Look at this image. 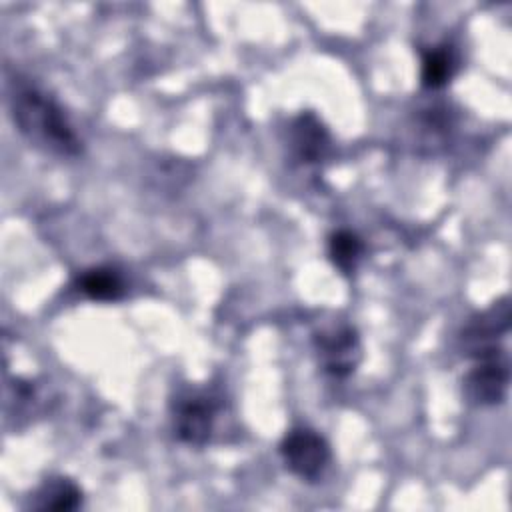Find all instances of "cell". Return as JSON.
<instances>
[{
  "label": "cell",
  "mask_w": 512,
  "mask_h": 512,
  "mask_svg": "<svg viewBox=\"0 0 512 512\" xmlns=\"http://www.w3.org/2000/svg\"><path fill=\"white\" fill-rule=\"evenodd\" d=\"M288 146L300 164H320L330 154L332 138L314 112H300L290 122Z\"/></svg>",
  "instance_id": "52a82bcc"
},
{
  "label": "cell",
  "mask_w": 512,
  "mask_h": 512,
  "mask_svg": "<svg viewBox=\"0 0 512 512\" xmlns=\"http://www.w3.org/2000/svg\"><path fill=\"white\" fill-rule=\"evenodd\" d=\"M222 398L212 386L186 384L170 400V426L174 438L186 446L202 448L210 442Z\"/></svg>",
  "instance_id": "7a4b0ae2"
},
{
  "label": "cell",
  "mask_w": 512,
  "mask_h": 512,
  "mask_svg": "<svg viewBox=\"0 0 512 512\" xmlns=\"http://www.w3.org/2000/svg\"><path fill=\"white\" fill-rule=\"evenodd\" d=\"M312 346L320 368L332 378H348L362 360L360 334L350 322H328L314 330Z\"/></svg>",
  "instance_id": "3957f363"
},
{
  "label": "cell",
  "mask_w": 512,
  "mask_h": 512,
  "mask_svg": "<svg viewBox=\"0 0 512 512\" xmlns=\"http://www.w3.org/2000/svg\"><path fill=\"white\" fill-rule=\"evenodd\" d=\"M510 328V304L508 298H500L498 302L490 304L486 310L478 312L468 320L462 330V346L466 356L474 358L486 350L500 346V338L508 334Z\"/></svg>",
  "instance_id": "8992f818"
},
{
  "label": "cell",
  "mask_w": 512,
  "mask_h": 512,
  "mask_svg": "<svg viewBox=\"0 0 512 512\" xmlns=\"http://www.w3.org/2000/svg\"><path fill=\"white\" fill-rule=\"evenodd\" d=\"M364 250V240L354 230L338 228L328 236V260L342 276H352L358 270Z\"/></svg>",
  "instance_id": "8fae6325"
},
{
  "label": "cell",
  "mask_w": 512,
  "mask_h": 512,
  "mask_svg": "<svg viewBox=\"0 0 512 512\" xmlns=\"http://www.w3.org/2000/svg\"><path fill=\"white\" fill-rule=\"evenodd\" d=\"M286 470L302 482H318L332 462L328 440L310 426L290 428L278 446Z\"/></svg>",
  "instance_id": "277c9868"
},
{
  "label": "cell",
  "mask_w": 512,
  "mask_h": 512,
  "mask_svg": "<svg viewBox=\"0 0 512 512\" xmlns=\"http://www.w3.org/2000/svg\"><path fill=\"white\" fill-rule=\"evenodd\" d=\"M74 286L86 298L96 300V302H116L126 294L124 274L116 266H110V264L90 266V268L82 270L76 276Z\"/></svg>",
  "instance_id": "9c48e42d"
},
{
  "label": "cell",
  "mask_w": 512,
  "mask_h": 512,
  "mask_svg": "<svg viewBox=\"0 0 512 512\" xmlns=\"http://www.w3.org/2000/svg\"><path fill=\"white\" fill-rule=\"evenodd\" d=\"M6 102L14 126L34 148L60 158L82 154V138L68 114L42 86L14 74L6 84Z\"/></svg>",
  "instance_id": "6da1fadb"
},
{
  "label": "cell",
  "mask_w": 512,
  "mask_h": 512,
  "mask_svg": "<svg viewBox=\"0 0 512 512\" xmlns=\"http://www.w3.org/2000/svg\"><path fill=\"white\" fill-rule=\"evenodd\" d=\"M458 72V54L450 44L428 46L420 54V84L426 90H440Z\"/></svg>",
  "instance_id": "30bf717a"
},
{
  "label": "cell",
  "mask_w": 512,
  "mask_h": 512,
  "mask_svg": "<svg viewBox=\"0 0 512 512\" xmlns=\"http://www.w3.org/2000/svg\"><path fill=\"white\" fill-rule=\"evenodd\" d=\"M82 506L80 486L66 476L46 478L28 498V508L32 510H52V512H72Z\"/></svg>",
  "instance_id": "ba28073f"
},
{
  "label": "cell",
  "mask_w": 512,
  "mask_h": 512,
  "mask_svg": "<svg viewBox=\"0 0 512 512\" xmlns=\"http://www.w3.org/2000/svg\"><path fill=\"white\" fill-rule=\"evenodd\" d=\"M474 364L462 380L464 396L474 406H496L504 402L510 384V364L502 346L472 358Z\"/></svg>",
  "instance_id": "5b68a950"
}]
</instances>
